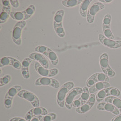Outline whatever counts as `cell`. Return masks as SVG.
Returning <instances> with one entry per match:
<instances>
[{
  "mask_svg": "<svg viewBox=\"0 0 121 121\" xmlns=\"http://www.w3.org/2000/svg\"><path fill=\"white\" fill-rule=\"evenodd\" d=\"M11 76L10 75H6L0 78V87L6 86L10 82Z\"/></svg>",
  "mask_w": 121,
  "mask_h": 121,
  "instance_id": "cell-33",
  "label": "cell"
},
{
  "mask_svg": "<svg viewBox=\"0 0 121 121\" xmlns=\"http://www.w3.org/2000/svg\"><path fill=\"white\" fill-rule=\"evenodd\" d=\"M10 4L14 8H18L19 6V2L17 0H10Z\"/></svg>",
  "mask_w": 121,
  "mask_h": 121,
  "instance_id": "cell-38",
  "label": "cell"
},
{
  "mask_svg": "<svg viewBox=\"0 0 121 121\" xmlns=\"http://www.w3.org/2000/svg\"><path fill=\"white\" fill-rule=\"evenodd\" d=\"M35 84L36 86H47L55 88L60 87V83L55 79L48 77H39L35 81Z\"/></svg>",
  "mask_w": 121,
  "mask_h": 121,
  "instance_id": "cell-9",
  "label": "cell"
},
{
  "mask_svg": "<svg viewBox=\"0 0 121 121\" xmlns=\"http://www.w3.org/2000/svg\"><path fill=\"white\" fill-rule=\"evenodd\" d=\"M105 5L100 2H95L88 8L87 21L89 23L92 24L94 22L95 17L99 11L104 9Z\"/></svg>",
  "mask_w": 121,
  "mask_h": 121,
  "instance_id": "cell-5",
  "label": "cell"
},
{
  "mask_svg": "<svg viewBox=\"0 0 121 121\" xmlns=\"http://www.w3.org/2000/svg\"><path fill=\"white\" fill-rule=\"evenodd\" d=\"M92 0H83L79 7V13L83 17H87L89 6Z\"/></svg>",
  "mask_w": 121,
  "mask_h": 121,
  "instance_id": "cell-20",
  "label": "cell"
},
{
  "mask_svg": "<svg viewBox=\"0 0 121 121\" xmlns=\"http://www.w3.org/2000/svg\"><path fill=\"white\" fill-rule=\"evenodd\" d=\"M105 102L111 103L116 107L121 112V100L117 97L109 96L105 98Z\"/></svg>",
  "mask_w": 121,
  "mask_h": 121,
  "instance_id": "cell-22",
  "label": "cell"
},
{
  "mask_svg": "<svg viewBox=\"0 0 121 121\" xmlns=\"http://www.w3.org/2000/svg\"><path fill=\"white\" fill-rule=\"evenodd\" d=\"M111 87V85L108 82H100L96 83L95 84L89 88V93L93 94L97 92L100 91L103 89L108 88Z\"/></svg>",
  "mask_w": 121,
  "mask_h": 121,
  "instance_id": "cell-18",
  "label": "cell"
},
{
  "mask_svg": "<svg viewBox=\"0 0 121 121\" xmlns=\"http://www.w3.org/2000/svg\"><path fill=\"white\" fill-rule=\"evenodd\" d=\"M83 104L82 103L81 101L79 99V98L74 100L73 102V107H75V108H78V107H80V106H81Z\"/></svg>",
  "mask_w": 121,
  "mask_h": 121,
  "instance_id": "cell-37",
  "label": "cell"
},
{
  "mask_svg": "<svg viewBox=\"0 0 121 121\" xmlns=\"http://www.w3.org/2000/svg\"><path fill=\"white\" fill-rule=\"evenodd\" d=\"M83 91V88L80 87H76L71 89L67 94L65 98V106L69 110H71L73 107V102L75 98L79 94H81Z\"/></svg>",
  "mask_w": 121,
  "mask_h": 121,
  "instance_id": "cell-8",
  "label": "cell"
},
{
  "mask_svg": "<svg viewBox=\"0 0 121 121\" xmlns=\"http://www.w3.org/2000/svg\"><path fill=\"white\" fill-rule=\"evenodd\" d=\"M2 10L0 15V24L4 23L8 20L11 13V5L10 0H2Z\"/></svg>",
  "mask_w": 121,
  "mask_h": 121,
  "instance_id": "cell-10",
  "label": "cell"
},
{
  "mask_svg": "<svg viewBox=\"0 0 121 121\" xmlns=\"http://www.w3.org/2000/svg\"><path fill=\"white\" fill-rule=\"evenodd\" d=\"M89 93H90L88 88L87 87H84L83 88V91L82 93L81 94L80 97L79 98L81 101L82 104H85L88 101L90 97Z\"/></svg>",
  "mask_w": 121,
  "mask_h": 121,
  "instance_id": "cell-25",
  "label": "cell"
},
{
  "mask_svg": "<svg viewBox=\"0 0 121 121\" xmlns=\"http://www.w3.org/2000/svg\"><path fill=\"white\" fill-rule=\"evenodd\" d=\"M65 11L63 10H60L55 12L54 17L53 27L63 25V21L64 17Z\"/></svg>",
  "mask_w": 121,
  "mask_h": 121,
  "instance_id": "cell-21",
  "label": "cell"
},
{
  "mask_svg": "<svg viewBox=\"0 0 121 121\" xmlns=\"http://www.w3.org/2000/svg\"><path fill=\"white\" fill-rule=\"evenodd\" d=\"M10 16L11 18L18 22L25 21V14L24 11H11Z\"/></svg>",
  "mask_w": 121,
  "mask_h": 121,
  "instance_id": "cell-24",
  "label": "cell"
},
{
  "mask_svg": "<svg viewBox=\"0 0 121 121\" xmlns=\"http://www.w3.org/2000/svg\"><path fill=\"white\" fill-rule=\"evenodd\" d=\"M104 34V36L108 38L113 40L115 38V37L112 33L110 28H102Z\"/></svg>",
  "mask_w": 121,
  "mask_h": 121,
  "instance_id": "cell-35",
  "label": "cell"
},
{
  "mask_svg": "<svg viewBox=\"0 0 121 121\" xmlns=\"http://www.w3.org/2000/svg\"><path fill=\"white\" fill-rule=\"evenodd\" d=\"M113 0H100L99 1H100L101 3H108L112 2Z\"/></svg>",
  "mask_w": 121,
  "mask_h": 121,
  "instance_id": "cell-42",
  "label": "cell"
},
{
  "mask_svg": "<svg viewBox=\"0 0 121 121\" xmlns=\"http://www.w3.org/2000/svg\"><path fill=\"white\" fill-rule=\"evenodd\" d=\"M48 114V111L43 107H33L29 110L25 116V119L27 121H30L34 117L37 116L46 115Z\"/></svg>",
  "mask_w": 121,
  "mask_h": 121,
  "instance_id": "cell-14",
  "label": "cell"
},
{
  "mask_svg": "<svg viewBox=\"0 0 121 121\" xmlns=\"http://www.w3.org/2000/svg\"><path fill=\"white\" fill-rule=\"evenodd\" d=\"M96 101V98L95 95L94 94H91L87 102L80 107L76 108V112L77 113L81 114H84L87 112L93 107Z\"/></svg>",
  "mask_w": 121,
  "mask_h": 121,
  "instance_id": "cell-12",
  "label": "cell"
},
{
  "mask_svg": "<svg viewBox=\"0 0 121 121\" xmlns=\"http://www.w3.org/2000/svg\"><path fill=\"white\" fill-rule=\"evenodd\" d=\"M99 39L102 44L108 48L117 49L121 47V41H115L108 38L102 34H99Z\"/></svg>",
  "mask_w": 121,
  "mask_h": 121,
  "instance_id": "cell-11",
  "label": "cell"
},
{
  "mask_svg": "<svg viewBox=\"0 0 121 121\" xmlns=\"http://www.w3.org/2000/svg\"><path fill=\"white\" fill-rule=\"evenodd\" d=\"M33 60L29 57H26L22 60V62L21 72L22 77L26 79H28L30 77L29 67Z\"/></svg>",
  "mask_w": 121,
  "mask_h": 121,
  "instance_id": "cell-17",
  "label": "cell"
},
{
  "mask_svg": "<svg viewBox=\"0 0 121 121\" xmlns=\"http://www.w3.org/2000/svg\"><path fill=\"white\" fill-rule=\"evenodd\" d=\"M26 25V21L18 22L15 25L12 29L11 37L13 42L20 46L22 44V30Z\"/></svg>",
  "mask_w": 121,
  "mask_h": 121,
  "instance_id": "cell-2",
  "label": "cell"
},
{
  "mask_svg": "<svg viewBox=\"0 0 121 121\" xmlns=\"http://www.w3.org/2000/svg\"><path fill=\"white\" fill-rule=\"evenodd\" d=\"M9 121H27L25 119L21 117H14L11 118Z\"/></svg>",
  "mask_w": 121,
  "mask_h": 121,
  "instance_id": "cell-39",
  "label": "cell"
},
{
  "mask_svg": "<svg viewBox=\"0 0 121 121\" xmlns=\"http://www.w3.org/2000/svg\"><path fill=\"white\" fill-rule=\"evenodd\" d=\"M50 60L51 64L53 66H56L58 64V57L57 54L52 50H50L46 56Z\"/></svg>",
  "mask_w": 121,
  "mask_h": 121,
  "instance_id": "cell-26",
  "label": "cell"
},
{
  "mask_svg": "<svg viewBox=\"0 0 121 121\" xmlns=\"http://www.w3.org/2000/svg\"><path fill=\"white\" fill-rule=\"evenodd\" d=\"M13 99H10V98H4V103L5 108L9 109H11L12 105V102Z\"/></svg>",
  "mask_w": 121,
  "mask_h": 121,
  "instance_id": "cell-36",
  "label": "cell"
},
{
  "mask_svg": "<svg viewBox=\"0 0 121 121\" xmlns=\"http://www.w3.org/2000/svg\"><path fill=\"white\" fill-rule=\"evenodd\" d=\"M22 90V87L20 85L12 86L6 92L4 98L13 99L17 95L18 93Z\"/></svg>",
  "mask_w": 121,
  "mask_h": 121,
  "instance_id": "cell-19",
  "label": "cell"
},
{
  "mask_svg": "<svg viewBox=\"0 0 121 121\" xmlns=\"http://www.w3.org/2000/svg\"><path fill=\"white\" fill-rule=\"evenodd\" d=\"M8 65L11 66L18 70L21 69L22 68V63L16 59L9 56L2 57L0 60V68Z\"/></svg>",
  "mask_w": 121,
  "mask_h": 121,
  "instance_id": "cell-13",
  "label": "cell"
},
{
  "mask_svg": "<svg viewBox=\"0 0 121 121\" xmlns=\"http://www.w3.org/2000/svg\"><path fill=\"white\" fill-rule=\"evenodd\" d=\"M100 82H109V78L104 73H96L88 78L86 82V85L88 88H90L96 83Z\"/></svg>",
  "mask_w": 121,
  "mask_h": 121,
  "instance_id": "cell-7",
  "label": "cell"
},
{
  "mask_svg": "<svg viewBox=\"0 0 121 121\" xmlns=\"http://www.w3.org/2000/svg\"><path fill=\"white\" fill-rule=\"evenodd\" d=\"M111 121H121V114L116 115Z\"/></svg>",
  "mask_w": 121,
  "mask_h": 121,
  "instance_id": "cell-40",
  "label": "cell"
},
{
  "mask_svg": "<svg viewBox=\"0 0 121 121\" xmlns=\"http://www.w3.org/2000/svg\"><path fill=\"white\" fill-rule=\"evenodd\" d=\"M111 20L112 17L110 14L106 15L103 19L102 28H110Z\"/></svg>",
  "mask_w": 121,
  "mask_h": 121,
  "instance_id": "cell-32",
  "label": "cell"
},
{
  "mask_svg": "<svg viewBox=\"0 0 121 121\" xmlns=\"http://www.w3.org/2000/svg\"><path fill=\"white\" fill-rule=\"evenodd\" d=\"M74 86V83L71 81H69L64 83L59 89L57 94L56 102L61 108L65 107L66 96L69 92L73 88Z\"/></svg>",
  "mask_w": 121,
  "mask_h": 121,
  "instance_id": "cell-1",
  "label": "cell"
},
{
  "mask_svg": "<svg viewBox=\"0 0 121 121\" xmlns=\"http://www.w3.org/2000/svg\"><path fill=\"white\" fill-rule=\"evenodd\" d=\"M53 27H54V29L55 31V33H56V34L59 37L62 38L65 37V31L63 25H58V26H54Z\"/></svg>",
  "mask_w": 121,
  "mask_h": 121,
  "instance_id": "cell-31",
  "label": "cell"
},
{
  "mask_svg": "<svg viewBox=\"0 0 121 121\" xmlns=\"http://www.w3.org/2000/svg\"><path fill=\"white\" fill-rule=\"evenodd\" d=\"M43 116H37L34 117L30 121H40L42 119Z\"/></svg>",
  "mask_w": 121,
  "mask_h": 121,
  "instance_id": "cell-41",
  "label": "cell"
},
{
  "mask_svg": "<svg viewBox=\"0 0 121 121\" xmlns=\"http://www.w3.org/2000/svg\"><path fill=\"white\" fill-rule=\"evenodd\" d=\"M35 11V7L33 5L29 6L24 11L25 14V21L28 20L33 16Z\"/></svg>",
  "mask_w": 121,
  "mask_h": 121,
  "instance_id": "cell-27",
  "label": "cell"
},
{
  "mask_svg": "<svg viewBox=\"0 0 121 121\" xmlns=\"http://www.w3.org/2000/svg\"><path fill=\"white\" fill-rule=\"evenodd\" d=\"M97 109L99 111L109 112L116 115L120 114V111L113 105L106 102L99 103L97 106Z\"/></svg>",
  "mask_w": 121,
  "mask_h": 121,
  "instance_id": "cell-16",
  "label": "cell"
},
{
  "mask_svg": "<svg viewBox=\"0 0 121 121\" xmlns=\"http://www.w3.org/2000/svg\"><path fill=\"white\" fill-rule=\"evenodd\" d=\"M29 57L33 60H36L39 62L42 66L45 68L48 69L49 67V63L47 58L41 53L38 52H33L30 53Z\"/></svg>",
  "mask_w": 121,
  "mask_h": 121,
  "instance_id": "cell-15",
  "label": "cell"
},
{
  "mask_svg": "<svg viewBox=\"0 0 121 121\" xmlns=\"http://www.w3.org/2000/svg\"><path fill=\"white\" fill-rule=\"evenodd\" d=\"M99 64L103 72L108 77H113L115 76V72L110 67L108 62V56L107 53H104L99 58Z\"/></svg>",
  "mask_w": 121,
  "mask_h": 121,
  "instance_id": "cell-3",
  "label": "cell"
},
{
  "mask_svg": "<svg viewBox=\"0 0 121 121\" xmlns=\"http://www.w3.org/2000/svg\"><path fill=\"white\" fill-rule=\"evenodd\" d=\"M51 50L50 48L44 45H38L35 48V50L36 52L43 54L45 56H46Z\"/></svg>",
  "mask_w": 121,
  "mask_h": 121,
  "instance_id": "cell-30",
  "label": "cell"
},
{
  "mask_svg": "<svg viewBox=\"0 0 121 121\" xmlns=\"http://www.w3.org/2000/svg\"><path fill=\"white\" fill-rule=\"evenodd\" d=\"M34 67L39 75L42 77H53L57 75L59 73V70L57 68L48 69L43 67L39 62L35 63Z\"/></svg>",
  "mask_w": 121,
  "mask_h": 121,
  "instance_id": "cell-6",
  "label": "cell"
},
{
  "mask_svg": "<svg viewBox=\"0 0 121 121\" xmlns=\"http://www.w3.org/2000/svg\"><path fill=\"white\" fill-rule=\"evenodd\" d=\"M82 1V0H65L62 1V4L65 7L71 8L78 5Z\"/></svg>",
  "mask_w": 121,
  "mask_h": 121,
  "instance_id": "cell-23",
  "label": "cell"
},
{
  "mask_svg": "<svg viewBox=\"0 0 121 121\" xmlns=\"http://www.w3.org/2000/svg\"><path fill=\"white\" fill-rule=\"evenodd\" d=\"M57 118V115L55 113H48L46 115L43 116L40 121H52Z\"/></svg>",
  "mask_w": 121,
  "mask_h": 121,
  "instance_id": "cell-34",
  "label": "cell"
},
{
  "mask_svg": "<svg viewBox=\"0 0 121 121\" xmlns=\"http://www.w3.org/2000/svg\"><path fill=\"white\" fill-rule=\"evenodd\" d=\"M17 96L29 102L34 107H39L40 102L38 98L33 93L27 90H22L17 94Z\"/></svg>",
  "mask_w": 121,
  "mask_h": 121,
  "instance_id": "cell-4",
  "label": "cell"
},
{
  "mask_svg": "<svg viewBox=\"0 0 121 121\" xmlns=\"http://www.w3.org/2000/svg\"><path fill=\"white\" fill-rule=\"evenodd\" d=\"M0 74H1V72H2V70H1V68H0Z\"/></svg>",
  "mask_w": 121,
  "mask_h": 121,
  "instance_id": "cell-43",
  "label": "cell"
},
{
  "mask_svg": "<svg viewBox=\"0 0 121 121\" xmlns=\"http://www.w3.org/2000/svg\"><path fill=\"white\" fill-rule=\"evenodd\" d=\"M107 93L108 94V96H113L116 97H118L120 96L121 92L117 88L113 87H109L106 88Z\"/></svg>",
  "mask_w": 121,
  "mask_h": 121,
  "instance_id": "cell-28",
  "label": "cell"
},
{
  "mask_svg": "<svg viewBox=\"0 0 121 121\" xmlns=\"http://www.w3.org/2000/svg\"><path fill=\"white\" fill-rule=\"evenodd\" d=\"M108 94L107 93L106 88L103 89L99 92L96 96V101L98 103H100L104 99L108 97Z\"/></svg>",
  "mask_w": 121,
  "mask_h": 121,
  "instance_id": "cell-29",
  "label": "cell"
}]
</instances>
